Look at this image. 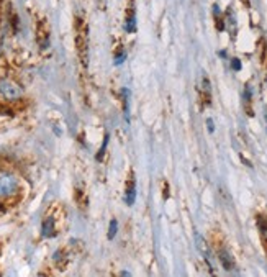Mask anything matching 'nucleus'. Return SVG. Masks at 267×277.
Here are the masks:
<instances>
[{"label": "nucleus", "mask_w": 267, "mask_h": 277, "mask_svg": "<svg viewBox=\"0 0 267 277\" xmlns=\"http://www.w3.org/2000/svg\"><path fill=\"white\" fill-rule=\"evenodd\" d=\"M0 94L8 100H18L23 96V89H22V86L16 84V82L10 80V79H4V80H0Z\"/></svg>", "instance_id": "f257e3e1"}, {"label": "nucleus", "mask_w": 267, "mask_h": 277, "mask_svg": "<svg viewBox=\"0 0 267 277\" xmlns=\"http://www.w3.org/2000/svg\"><path fill=\"white\" fill-rule=\"evenodd\" d=\"M18 190V180L12 174H0V197H10Z\"/></svg>", "instance_id": "f03ea898"}, {"label": "nucleus", "mask_w": 267, "mask_h": 277, "mask_svg": "<svg viewBox=\"0 0 267 277\" xmlns=\"http://www.w3.org/2000/svg\"><path fill=\"white\" fill-rule=\"evenodd\" d=\"M218 259H220V262H222V266L226 270H233L234 269V259L226 250H222L218 252Z\"/></svg>", "instance_id": "7ed1b4c3"}, {"label": "nucleus", "mask_w": 267, "mask_h": 277, "mask_svg": "<svg viewBox=\"0 0 267 277\" xmlns=\"http://www.w3.org/2000/svg\"><path fill=\"white\" fill-rule=\"evenodd\" d=\"M43 234L46 238H51L56 234V225H54V218L52 216H48L43 222Z\"/></svg>", "instance_id": "20e7f679"}, {"label": "nucleus", "mask_w": 267, "mask_h": 277, "mask_svg": "<svg viewBox=\"0 0 267 277\" xmlns=\"http://www.w3.org/2000/svg\"><path fill=\"white\" fill-rule=\"evenodd\" d=\"M134 197H136V190H134V179H130L126 184V190H124V202L128 205L134 204Z\"/></svg>", "instance_id": "39448f33"}, {"label": "nucleus", "mask_w": 267, "mask_h": 277, "mask_svg": "<svg viewBox=\"0 0 267 277\" xmlns=\"http://www.w3.org/2000/svg\"><path fill=\"white\" fill-rule=\"evenodd\" d=\"M258 226H259L260 238H262L266 241V244H267V216L266 215L258 216Z\"/></svg>", "instance_id": "423d86ee"}, {"label": "nucleus", "mask_w": 267, "mask_h": 277, "mask_svg": "<svg viewBox=\"0 0 267 277\" xmlns=\"http://www.w3.org/2000/svg\"><path fill=\"white\" fill-rule=\"evenodd\" d=\"M124 30L130 32V33L134 32V16H133V14L130 15V18L126 20V23H124Z\"/></svg>", "instance_id": "0eeeda50"}, {"label": "nucleus", "mask_w": 267, "mask_h": 277, "mask_svg": "<svg viewBox=\"0 0 267 277\" xmlns=\"http://www.w3.org/2000/svg\"><path fill=\"white\" fill-rule=\"evenodd\" d=\"M116 234V220L110 222V232H108V240H114Z\"/></svg>", "instance_id": "6e6552de"}, {"label": "nucleus", "mask_w": 267, "mask_h": 277, "mask_svg": "<svg viewBox=\"0 0 267 277\" xmlns=\"http://www.w3.org/2000/svg\"><path fill=\"white\" fill-rule=\"evenodd\" d=\"M231 68H233L234 70H240L241 69V61L236 60V58H234V60H231Z\"/></svg>", "instance_id": "1a4fd4ad"}, {"label": "nucleus", "mask_w": 267, "mask_h": 277, "mask_svg": "<svg viewBox=\"0 0 267 277\" xmlns=\"http://www.w3.org/2000/svg\"><path fill=\"white\" fill-rule=\"evenodd\" d=\"M206 125H208V132L213 133V130H215V126H213V120H212V118L206 120Z\"/></svg>", "instance_id": "9d476101"}, {"label": "nucleus", "mask_w": 267, "mask_h": 277, "mask_svg": "<svg viewBox=\"0 0 267 277\" xmlns=\"http://www.w3.org/2000/svg\"><path fill=\"white\" fill-rule=\"evenodd\" d=\"M124 56H126V54H124V52H122V54H118L115 62H116V64H122V62H123V60H124Z\"/></svg>", "instance_id": "9b49d317"}]
</instances>
